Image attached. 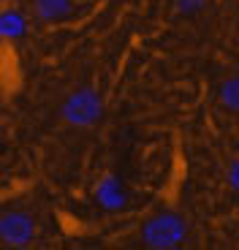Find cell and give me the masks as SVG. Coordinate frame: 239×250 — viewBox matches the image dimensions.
Returning a JSON list of instances; mask_svg holds the SVG:
<instances>
[{
    "label": "cell",
    "mask_w": 239,
    "mask_h": 250,
    "mask_svg": "<svg viewBox=\"0 0 239 250\" xmlns=\"http://www.w3.org/2000/svg\"><path fill=\"white\" fill-rule=\"evenodd\" d=\"M231 182H234V188L239 190V163L234 166V171H231Z\"/></svg>",
    "instance_id": "9c48e42d"
},
{
    "label": "cell",
    "mask_w": 239,
    "mask_h": 250,
    "mask_svg": "<svg viewBox=\"0 0 239 250\" xmlns=\"http://www.w3.org/2000/svg\"><path fill=\"white\" fill-rule=\"evenodd\" d=\"M101 196H103V201H106V204H112V207L122 201V193H117V190H114L112 182H106V185L101 188Z\"/></svg>",
    "instance_id": "52a82bcc"
},
{
    "label": "cell",
    "mask_w": 239,
    "mask_h": 250,
    "mask_svg": "<svg viewBox=\"0 0 239 250\" xmlns=\"http://www.w3.org/2000/svg\"><path fill=\"white\" fill-rule=\"evenodd\" d=\"M65 6H68V3H65V0H38V8H41V14H44V17H60V14L65 11Z\"/></svg>",
    "instance_id": "5b68a950"
},
{
    "label": "cell",
    "mask_w": 239,
    "mask_h": 250,
    "mask_svg": "<svg viewBox=\"0 0 239 250\" xmlns=\"http://www.w3.org/2000/svg\"><path fill=\"white\" fill-rule=\"evenodd\" d=\"M98 112H101V101L95 98V93H90V90L76 93L74 98L65 104V117H68L71 123H79V125L93 123V120L98 117Z\"/></svg>",
    "instance_id": "7a4b0ae2"
},
{
    "label": "cell",
    "mask_w": 239,
    "mask_h": 250,
    "mask_svg": "<svg viewBox=\"0 0 239 250\" xmlns=\"http://www.w3.org/2000/svg\"><path fill=\"white\" fill-rule=\"evenodd\" d=\"M223 98H226V104H228V106L239 109V79L228 82L226 87H223Z\"/></svg>",
    "instance_id": "8992f818"
},
{
    "label": "cell",
    "mask_w": 239,
    "mask_h": 250,
    "mask_svg": "<svg viewBox=\"0 0 239 250\" xmlns=\"http://www.w3.org/2000/svg\"><path fill=\"white\" fill-rule=\"evenodd\" d=\"M22 30H25V25H22V19H19L17 14L0 17V33H3V36H19Z\"/></svg>",
    "instance_id": "277c9868"
},
{
    "label": "cell",
    "mask_w": 239,
    "mask_h": 250,
    "mask_svg": "<svg viewBox=\"0 0 239 250\" xmlns=\"http://www.w3.org/2000/svg\"><path fill=\"white\" fill-rule=\"evenodd\" d=\"M144 237H147V242H150L152 248H174V245L185 237V229L177 218L166 215V218H155L150 226H147Z\"/></svg>",
    "instance_id": "6da1fadb"
},
{
    "label": "cell",
    "mask_w": 239,
    "mask_h": 250,
    "mask_svg": "<svg viewBox=\"0 0 239 250\" xmlns=\"http://www.w3.org/2000/svg\"><path fill=\"white\" fill-rule=\"evenodd\" d=\"M204 0H179V8L182 11H196V8H201Z\"/></svg>",
    "instance_id": "ba28073f"
},
{
    "label": "cell",
    "mask_w": 239,
    "mask_h": 250,
    "mask_svg": "<svg viewBox=\"0 0 239 250\" xmlns=\"http://www.w3.org/2000/svg\"><path fill=\"white\" fill-rule=\"evenodd\" d=\"M0 237L8 245H25L33 237V223L27 215H6L0 220Z\"/></svg>",
    "instance_id": "3957f363"
}]
</instances>
